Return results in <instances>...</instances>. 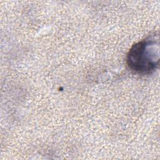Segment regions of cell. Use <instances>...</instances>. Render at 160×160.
<instances>
[{
    "mask_svg": "<svg viewBox=\"0 0 160 160\" xmlns=\"http://www.w3.org/2000/svg\"><path fill=\"white\" fill-rule=\"evenodd\" d=\"M158 36H151L134 44L127 54L129 68L139 74L152 73L158 66Z\"/></svg>",
    "mask_w": 160,
    "mask_h": 160,
    "instance_id": "obj_1",
    "label": "cell"
}]
</instances>
